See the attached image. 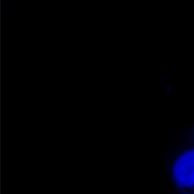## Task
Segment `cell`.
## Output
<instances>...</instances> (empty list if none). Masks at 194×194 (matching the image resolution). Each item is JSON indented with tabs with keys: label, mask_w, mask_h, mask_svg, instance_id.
Instances as JSON below:
<instances>
[{
	"label": "cell",
	"mask_w": 194,
	"mask_h": 194,
	"mask_svg": "<svg viewBox=\"0 0 194 194\" xmlns=\"http://www.w3.org/2000/svg\"><path fill=\"white\" fill-rule=\"evenodd\" d=\"M170 145H192L194 146V121L187 127L175 132L170 141Z\"/></svg>",
	"instance_id": "cell-2"
},
{
	"label": "cell",
	"mask_w": 194,
	"mask_h": 194,
	"mask_svg": "<svg viewBox=\"0 0 194 194\" xmlns=\"http://www.w3.org/2000/svg\"><path fill=\"white\" fill-rule=\"evenodd\" d=\"M170 194H194V187L193 189L172 190V191H170Z\"/></svg>",
	"instance_id": "cell-3"
},
{
	"label": "cell",
	"mask_w": 194,
	"mask_h": 194,
	"mask_svg": "<svg viewBox=\"0 0 194 194\" xmlns=\"http://www.w3.org/2000/svg\"><path fill=\"white\" fill-rule=\"evenodd\" d=\"M164 175L170 191L194 187V146L170 145L164 153Z\"/></svg>",
	"instance_id": "cell-1"
}]
</instances>
